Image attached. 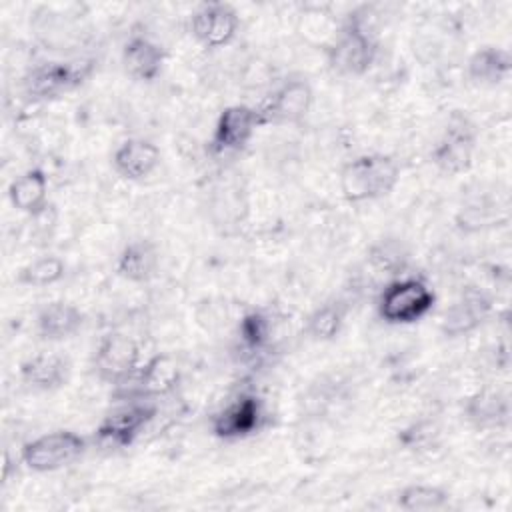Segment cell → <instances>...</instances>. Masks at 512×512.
<instances>
[{
    "label": "cell",
    "instance_id": "cell-1",
    "mask_svg": "<svg viewBox=\"0 0 512 512\" xmlns=\"http://www.w3.org/2000/svg\"><path fill=\"white\" fill-rule=\"evenodd\" d=\"M366 16L368 6L350 12L336 38L328 44L326 60L332 72L340 76H362L372 68L378 56V40Z\"/></svg>",
    "mask_w": 512,
    "mask_h": 512
},
{
    "label": "cell",
    "instance_id": "cell-2",
    "mask_svg": "<svg viewBox=\"0 0 512 512\" xmlns=\"http://www.w3.org/2000/svg\"><path fill=\"white\" fill-rule=\"evenodd\" d=\"M400 180V166L388 154H362L348 160L340 170V192L352 202H368L388 196Z\"/></svg>",
    "mask_w": 512,
    "mask_h": 512
},
{
    "label": "cell",
    "instance_id": "cell-3",
    "mask_svg": "<svg viewBox=\"0 0 512 512\" xmlns=\"http://www.w3.org/2000/svg\"><path fill=\"white\" fill-rule=\"evenodd\" d=\"M436 302L434 290L416 276L390 280L378 296V316L388 324H414L424 318Z\"/></svg>",
    "mask_w": 512,
    "mask_h": 512
},
{
    "label": "cell",
    "instance_id": "cell-4",
    "mask_svg": "<svg viewBox=\"0 0 512 512\" xmlns=\"http://www.w3.org/2000/svg\"><path fill=\"white\" fill-rule=\"evenodd\" d=\"M88 440L72 430H54L42 434L22 446V464L38 474L62 470L86 452Z\"/></svg>",
    "mask_w": 512,
    "mask_h": 512
},
{
    "label": "cell",
    "instance_id": "cell-5",
    "mask_svg": "<svg viewBox=\"0 0 512 512\" xmlns=\"http://www.w3.org/2000/svg\"><path fill=\"white\" fill-rule=\"evenodd\" d=\"M314 104V90L306 76L294 74L282 80L272 94L260 104L258 114L262 126L266 124H300Z\"/></svg>",
    "mask_w": 512,
    "mask_h": 512
},
{
    "label": "cell",
    "instance_id": "cell-6",
    "mask_svg": "<svg viewBox=\"0 0 512 512\" xmlns=\"http://www.w3.org/2000/svg\"><path fill=\"white\" fill-rule=\"evenodd\" d=\"M140 346L124 332H108L96 346L94 372L108 384H126L140 370Z\"/></svg>",
    "mask_w": 512,
    "mask_h": 512
},
{
    "label": "cell",
    "instance_id": "cell-7",
    "mask_svg": "<svg viewBox=\"0 0 512 512\" xmlns=\"http://www.w3.org/2000/svg\"><path fill=\"white\" fill-rule=\"evenodd\" d=\"M476 152V130L472 122L462 114H452L442 136L432 148L434 166L448 174L456 176L466 172L472 166Z\"/></svg>",
    "mask_w": 512,
    "mask_h": 512
},
{
    "label": "cell",
    "instance_id": "cell-8",
    "mask_svg": "<svg viewBox=\"0 0 512 512\" xmlns=\"http://www.w3.org/2000/svg\"><path fill=\"white\" fill-rule=\"evenodd\" d=\"M154 416L156 406L146 398L124 402L104 416L94 438L106 448H126L144 432Z\"/></svg>",
    "mask_w": 512,
    "mask_h": 512
},
{
    "label": "cell",
    "instance_id": "cell-9",
    "mask_svg": "<svg viewBox=\"0 0 512 512\" xmlns=\"http://www.w3.org/2000/svg\"><path fill=\"white\" fill-rule=\"evenodd\" d=\"M266 424L264 402L256 394H238L212 416V434L222 440H238L256 434Z\"/></svg>",
    "mask_w": 512,
    "mask_h": 512
},
{
    "label": "cell",
    "instance_id": "cell-10",
    "mask_svg": "<svg viewBox=\"0 0 512 512\" xmlns=\"http://www.w3.org/2000/svg\"><path fill=\"white\" fill-rule=\"evenodd\" d=\"M240 28V16L228 2H204L190 18V32L204 48L228 46Z\"/></svg>",
    "mask_w": 512,
    "mask_h": 512
},
{
    "label": "cell",
    "instance_id": "cell-11",
    "mask_svg": "<svg viewBox=\"0 0 512 512\" xmlns=\"http://www.w3.org/2000/svg\"><path fill=\"white\" fill-rule=\"evenodd\" d=\"M262 126L256 106L232 104L226 106L214 124L212 132V152L216 154H234L246 148L256 130Z\"/></svg>",
    "mask_w": 512,
    "mask_h": 512
},
{
    "label": "cell",
    "instance_id": "cell-12",
    "mask_svg": "<svg viewBox=\"0 0 512 512\" xmlns=\"http://www.w3.org/2000/svg\"><path fill=\"white\" fill-rule=\"evenodd\" d=\"M490 312L492 298L476 286H466L460 290L458 298L444 310L440 320V332L446 338L468 336L484 324Z\"/></svg>",
    "mask_w": 512,
    "mask_h": 512
},
{
    "label": "cell",
    "instance_id": "cell-13",
    "mask_svg": "<svg viewBox=\"0 0 512 512\" xmlns=\"http://www.w3.org/2000/svg\"><path fill=\"white\" fill-rule=\"evenodd\" d=\"M88 74H90L88 64L42 62L28 72L24 86L30 96L40 100H52L78 88Z\"/></svg>",
    "mask_w": 512,
    "mask_h": 512
},
{
    "label": "cell",
    "instance_id": "cell-14",
    "mask_svg": "<svg viewBox=\"0 0 512 512\" xmlns=\"http://www.w3.org/2000/svg\"><path fill=\"white\" fill-rule=\"evenodd\" d=\"M164 60V48L142 34L128 38V42L122 48V68L132 80L138 82L156 80L164 68Z\"/></svg>",
    "mask_w": 512,
    "mask_h": 512
},
{
    "label": "cell",
    "instance_id": "cell-15",
    "mask_svg": "<svg viewBox=\"0 0 512 512\" xmlns=\"http://www.w3.org/2000/svg\"><path fill=\"white\" fill-rule=\"evenodd\" d=\"M160 158V148L152 140L128 138L116 148L112 166L122 178L136 182L148 178L158 168Z\"/></svg>",
    "mask_w": 512,
    "mask_h": 512
},
{
    "label": "cell",
    "instance_id": "cell-16",
    "mask_svg": "<svg viewBox=\"0 0 512 512\" xmlns=\"http://www.w3.org/2000/svg\"><path fill=\"white\" fill-rule=\"evenodd\" d=\"M20 378L40 392L58 390L70 378V362L58 352H38L20 364Z\"/></svg>",
    "mask_w": 512,
    "mask_h": 512
},
{
    "label": "cell",
    "instance_id": "cell-17",
    "mask_svg": "<svg viewBox=\"0 0 512 512\" xmlns=\"http://www.w3.org/2000/svg\"><path fill=\"white\" fill-rule=\"evenodd\" d=\"M84 324V312L66 300L44 304L36 314V332L46 342H62L72 338Z\"/></svg>",
    "mask_w": 512,
    "mask_h": 512
},
{
    "label": "cell",
    "instance_id": "cell-18",
    "mask_svg": "<svg viewBox=\"0 0 512 512\" xmlns=\"http://www.w3.org/2000/svg\"><path fill=\"white\" fill-rule=\"evenodd\" d=\"M134 380L138 398H160L176 390L180 382V368L172 356L156 354L140 366Z\"/></svg>",
    "mask_w": 512,
    "mask_h": 512
},
{
    "label": "cell",
    "instance_id": "cell-19",
    "mask_svg": "<svg viewBox=\"0 0 512 512\" xmlns=\"http://www.w3.org/2000/svg\"><path fill=\"white\" fill-rule=\"evenodd\" d=\"M8 198L18 212L38 216L48 208V176L42 168H30L8 186Z\"/></svg>",
    "mask_w": 512,
    "mask_h": 512
},
{
    "label": "cell",
    "instance_id": "cell-20",
    "mask_svg": "<svg viewBox=\"0 0 512 512\" xmlns=\"http://www.w3.org/2000/svg\"><path fill=\"white\" fill-rule=\"evenodd\" d=\"M158 264H160V256H158L154 242L132 240L118 254L116 272L120 278H124L128 282L144 284L156 276Z\"/></svg>",
    "mask_w": 512,
    "mask_h": 512
},
{
    "label": "cell",
    "instance_id": "cell-21",
    "mask_svg": "<svg viewBox=\"0 0 512 512\" xmlns=\"http://www.w3.org/2000/svg\"><path fill=\"white\" fill-rule=\"evenodd\" d=\"M466 72L478 86H498L512 72V56L502 46H482L470 54Z\"/></svg>",
    "mask_w": 512,
    "mask_h": 512
},
{
    "label": "cell",
    "instance_id": "cell-22",
    "mask_svg": "<svg viewBox=\"0 0 512 512\" xmlns=\"http://www.w3.org/2000/svg\"><path fill=\"white\" fill-rule=\"evenodd\" d=\"M464 414L476 428L504 426L510 416V402L500 390H480L468 398Z\"/></svg>",
    "mask_w": 512,
    "mask_h": 512
},
{
    "label": "cell",
    "instance_id": "cell-23",
    "mask_svg": "<svg viewBox=\"0 0 512 512\" xmlns=\"http://www.w3.org/2000/svg\"><path fill=\"white\" fill-rule=\"evenodd\" d=\"M348 306L342 300H328L316 306L306 318V334L316 342L334 340L346 320Z\"/></svg>",
    "mask_w": 512,
    "mask_h": 512
},
{
    "label": "cell",
    "instance_id": "cell-24",
    "mask_svg": "<svg viewBox=\"0 0 512 512\" xmlns=\"http://www.w3.org/2000/svg\"><path fill=\"white\" fill-rule=\"evenodd\" d=\"M450 494L432 484H408L398 492L396 504L406 512H434L446 508Z\"/></svg>",
    "mask_w": 512,
    "mask_h": 512
},
{
    "label": "cell",
    "instance_id": "cell-25",
    "mask_svg": "<svg viewBox=\"0 0 512 512\" xmlns=\"http://www.w3.org/2000/svg\"><path fill=\"white\" fill-rule=\"evenodd\" d=\"M408 258L410 252L398 238H380L370 246L366 256L372 270L388 276L402 274V270L408 266Z\"/></svg>",
    "mask_w": 512,
    "mask_h": 512
},
{
    "label": "cell",
    "instance_id": "cell-26",
    "mask_svg": "<svg viewBox=\"0 0 512 512\" xmlns=\"http://www.w3.org/2000/svg\"><path fill=\"white\" fill-rule=\"evenodd\" d=\"M64 274H66L64 260L60 256L46 254L22 266L18 272V282L32 288H44L60 282Z\"/></svg>",
    "mask_w": 512,
    "mask_h": 512
},
{
    "label": "cell",
    "instance_id": "cell-27",
    "mask_svg": "<svg viewBox=\"0 0 512 512\" xmlns=\"http://www.w3.org/2000/svg\"><path fill=\"white\" fill-rule=\"evenodd\" d=\"M238 332H240L242 344L248 350L260 352L268 348L272 340V318L264 310H250L242 316Z\"/></svg>",
    "mask_w": 512,
    "mask_h": 512
},
{
    "label": "cell",
    "instance_id": "cell-28",
    "mask_svg": "<svg viewBox=\"0 0 512 512\" xmlns=\"http://www.w3.org/2000/svg\"><path fill=\"white\" fill-rule=\"evenodd\" d=\"M438 432H436V428L432 426V424H414V426H410V428H406L404 430V434H402V440H404V444L408 446V448H426L428 444H432L434 442V436H436Z\"/></svg>",
    "mask_w": 512,
    "mask_h": 512
}]
</instances>
